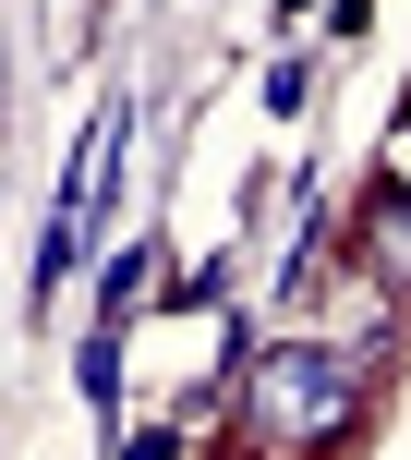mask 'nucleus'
I'll list each match as a JSON object with an SVG mask.
<instances>
[{
    "mask_svg": "<svg viewBox=\"0 0 411 460\" xmlns=\"http://www.w3.org/2000/svg\"><path fill=\"white\" fill-rule=\"evenodd\" d=\"M351 400H363V364H351V351H315V340L254 351V376H242L254 437H278V448H327L351 424Z\"/></svg>",
    "mask_w": 411,
    "mask_h": 460,
    "instance_id": "nucleus-1",
    "label": "nucleus"
},
{
    "mask_svg": "<svg viewBox=\"0 0 411 460\" xmlns=\"http://www.w3.org/2000/svg\"><path fill=\"white\" fill-rule=\"evenodd\" d=\"M121 158H134V110H97V121H85V146H73V170H61L48 243H37V303H48V291H61V279L97 254V218H109V182H121Z\"/></svg>",
    "mask_w": 411,
    "mask_h": 460,
    "instance_id": "nucleus-2",
    "label": "nucleus"
},
{
    "mask_svg": "<svg viewBox=\"0 0 411 460\" xmlns=\"http://www.w3.org/2000/svg\"><path fill=\"white\" fill-rule=\"evenodd\" d=\"M73 388H85V412H121V327H97V340H85Z\"/></svg>",
    "mask_w": 411,
    "mask_h": 460,
    "instance_id": "nucleus-3",
    "label": "nucleus"
},
{
    "mask_svg": "<svg viewBox=\"0 0 411 460\" xmlns=\"http://www.w3.org/2000/svg\"><path fill=\"white\" fill-rule=\"evenodd\" d=\"M363 230H375V254H388V279L411 291V194H375V207H363Z\"/></svg>",
    "mask_w": 411,
    "mask_h": 460,
    "instance_id": "nucleus-4",
    "label": "nucleus"
},
{
    "mask_svg": "<svg viewBox=\"0 0 411 460\" xmlns=\"http://www.w3.org/2000/svg\"><path fill=\"white\" fill-rule=\"evenodd\" d=\"M121 460H182V424H134V437H121Z\"/></svg>",
    "mask_w": 411,
    "mask_h": 460,
    "instance_id": "nucleus-5",
    "label": "nucleus"
}]
</instances>
